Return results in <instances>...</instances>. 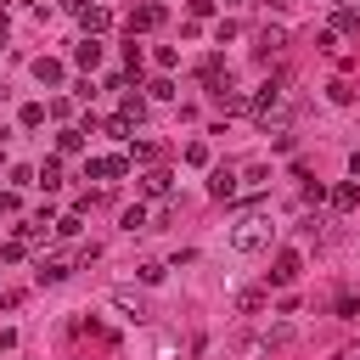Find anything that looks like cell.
<instances>
[{"mask_svg":"<svg viewBox=\"0 0 360 360\" xmlns=\"http://www.w3.org/2000/svg\"><path fill=\"white\" fill-rule=\"evenodd\" d=\"M158 22H163V6H158V0H146V6L129 11V34H146V28H158Z\"/></svg>","mask_w":360,"mask_h":360,"instance_id":"obj_4","label":"cell"},{"mask_svg":"<svg viewBox=\"0 0 360 360\" xmlns=\"http://www.w3.org/2000/svg\"><path fill=\"white\" fill-rule=\"evenodd\" d=\"M326 202H332L338 214H354V208H360V186H354V180H343V186H332V191H326Z\"/></svg>","mask_w":360,"mask_h":360,"instance_id":"obj_5","label":"cell"},{"mask_svg":"<svg viewBox=\"0 0 360 360\" xmlns=\"http://www.w3.org/2000/svg\"><path fill=\"white\" fill-rule=\"evenodd\" d=\"M146 96H158V101H169V96H174V84H169V79H152V84H146Z\"/></svg>","mask_w":360,"mask_h":360,"instance_id":"obj_22","label":"cell"},{"mask_svg":"<svg viewBox=\"0 0 360 360\" xmlns=\"http://www.w3.org/2000/svg\"><path fill=\"white\" fill-rule=\"evenodd\" d=\"M56 236H79V214H62L56 219Z\"/></svg>","mask_w":360,"mask_h":360,"instance_id":"obj_23","label":"cell"},{"mask_svg":"<svg viewBox=\"0 0 360 360\" xmlns=\"http://www.w3.org/2000/svg\"><path fill=\"white\" fill-rule=\"evenodd\" d=\"M118 225H124V231H146V208H141V202H135V208H124V219H118Z\"/></svg>","mask_w":360,"mask_h":360,"instance_id":"obj_19","label":"cell"},{"mask_svg":"<svg viewBox=\"0 0 360 360\" xmlns=\"http://www.w3.org/2000/svg\"><path fill=\"white\" fill-rule=\"evenodd\" d=\"M326 6H349V0H326Z\"/></svg>","mask_w":360,"mask_h":360,"instance_id":"obj_26","label":"cell"},{"mask_svg":"<svg viewBox=\"0 0 360 360\" xmlns=\"http://www.w3.org/2000/svg\"><path fill=\"white\" fill-rule=\"evenodd\" d=\"M124 174H129V158H124V152L90 158V163H84V180H124Z\"/></svg>","mask_w":360,"mask_h":360,"instance_id":"obj_2","label":"cell"},{"mask_svg":"<svg viewBox=\"0 0 360 360\" xmlns=\"http://www.w3.org/2000/svg\"><path fill=\"white\" fill-rule=\"evenodd\" d=\"M208 197H219V202H225V197H236V174H231V169H214V180H208Z\"/></svg>","mask_w":360,"mask_h":360,"instance_id":"obj_11","label":"cell"},{"mask_svg":"<svg viewBox=\"0 0 360 360\" xmlns=\"http://www.w3.org/2000/svg\"><path fill=\"white\" fill-rule=\"evenodd\" d=\"M231 248H242V253H259V248H264V219H259V214H248V219L236 225Z\"/></svg>","mask_w":360,"mask_h":360,"instance_id":"obj_3","label":"cell"},{"mask_svg":"<svg viewBox=\"0 0 360 360\" xmlns=\"http://www.w3.org/2000/svg\"><path fill=\"white\" fill-rule=\"evenodd\" d=\"M259 6H276V11H287V6H292V0H259Z\"/></svg>","mask_w":360,"mask_h":360,"instance_id":"obj_25","label":"cell"},{"mask_svg":"<svg viewBox=\"0 0 360 360\" xmlns=\"http://www.w3.org/2000/svg\"><path fill=\"white\" fill-rule=\"evenodd\" d=\"M11 208H17V197H11V191H0V219H6Z\"/></svg>","mask_w":360,"mask_h":360,"instance_id":"obj_24","label":"cell"},{"mask_svg":"<svg viewBox=\"0 0 360 360\" xmlns=\"http://www.w3.org/2000/svg\"><path fill=\"white\" fill-rule=\"evenodd\" d=\"M186 11H191V22H202V17H214V0H186Z\"/></svg>","mask_w":360,"mask_h":360,"instance_id":"obj_21","label":"cell"},{"mask_svg":"<svg viewBox=\"0 0 360 360\" xmlns=\"http://www.w3.org/2000/svg\"><path fill=\"white\" fill-rule=\"evenodd\" d=\"M326 96H332L338 107H349V101H354V84H349V79H332V84H326Z\"/></svg>","mask_w":360,"mask_h":360,"instance_id":"obj_17","label":"cell"},{"mask_svg":"<svg viewBox=\"0 0 360 360\" xmlns=\"http://www.w3.org/2000/svg\"><path fill=\"white\" fill-rule=\"evenodd\" d=\"M79 22H84V34H96V39H101V34L112 28V11H107V6H90V11L79 17Z\"/></svg>","mask_w":360,"mask_h":360,"instance_id":"obj_9","label":"cell"},{"mask_svg":"<svg viewBox=\"0 0 360 360\" xmlns=\"http://www.w3.org/2000/svg\"><path fill=\"white\" fill-rule=\"evenodd\" d=\"M332 34H360V6H338V22Z\"/></svg>","mask_w":360,"mask_h":360,"instance_id":"obj_12","label":"cell"},{"mask_svg":"<svg viewBox=\"0 0 360 360\" xmlns=\"http://www.w3.org/2000/svg\"><path fill=\"white\" fill-rule=\"evenodd\" d=\"M118 112H124L129 124H141V118H146V96H135V90H124V107H118Z\"/></svg>","mask_w":360,"mask_h":360,"instance_id":"obj_14","label":"cell"},{"mask_svg":"<svg viewBox=\"0 0 360 360\" xmlns=\"http://www.w3.org/2000/svg\"><path fill=\"white\" fill-rule=\"evenodd\" d=\"M101 51H107V45H101L96 34H84V39L73 45V62H79V68H96V62H101Z\"/></svg>","mask_w":360,"mask_h":360,"instance_id":"obj_7","label":"cell"},{"mask_svg":"<svg viewBox=\"0 0 360 360\" xmlns=\"http://www.w3.org/2000/svg\"><path fill=\"white\" fill-rule=\"evenodd\" d=\"M34 174H39V186H45V191H51V186H62V158H45Z\"/></svg>","mask_w":360,"mask_h":360,"instance_id":"obj_16","label":"cell"},{"mask_svg":"<svg viewBox=\"0 0 360 360\" xmlns=\"http://www.w3.org/2000/svg\"><path fill=\"white\" fill-rule=\"evenodd\" d=\"M0 135H6V124H0Z\"/></svg>","mask_w":360,"mask_h":360,"instance_id":"obj_27","label":"cell"},{"mask_svg":"<svg viewBox=\"0 0 360 360\" xmlns=\"http://www.w3.org/2000/svg\"><path fill=\"white\" fill-rule=\"evenodd\" d=\"M101 129H107V135H112V141H124V135H129V129H135V124H129V118H124V112H118V118H107V124H101Z\"/></svg>","mask_w":360,"mask_h":360,"instance_id":"obj_20","label":"cell"},{"mask_svg":"<svg viewBox=\"0 0 360 360\" xmlns=\"http://www.w3.org/2000/svg\"><path fill=\"white\" fill-rule=\"evenodd\" d=\"M45 112H51L45 101H28V107H22V129H39V124H45Z\"/></svg>","mask_w":360,"mask_h":360,"instance_id":"obj_18","label":"cell"},{"mask_svg":"<svg viewBox=\"0 0 360 360\" xmlns=\"http://www.w3.org/2000/svg\"><path fill=\"white\" fill-rule=\"evenodd\" d=\"M56 152H62V158L84 152V129H62V135H56Z\"/></svg>","mask_w":360,"mask_h":360,"instance_id":"obj_15","label":"cell"},{"mask_svg":"<svg viewBox=\"0 0 360 360\" xmlns=\"http://www.w3.org/2000/svg\"><path fill=\"white\" fill-rule=\"evenodd\" d=\"M68 270H73L68 259H39V270H34V281H39V287H56V281H68Z\"/></svg>","mask_w":360,"mask_h":360,"instance_id":"obj_6","label":"cell"},{"mask_svg":"<svg viewBox=\"0 0 360 360\" xmlns=\"http://www.w3.org/2000/svg\"><path fill=\"white\" fill-rule=\"evenodd\" d=\"M281 45H287V28H259V45H253V51H259V56H276Z\"/></svg>","mask_w":360,"mask_h":360,"instance_id":"obj_10","label":"cell"},{"mask_svg":"<svg viewBox=\"0 0 360 360\" xmlns=\"http://www.w3.org/2000/svg\"><path fill=\"white\" fill-rule=\"evenodd\" d=\"M298 270H304V259H298L292 248H281V253L270 259V270H264V276H270V287H292V281H298Z\"/></svg>","mask_w":360,"mask_h":360,"instance_id":"obj_1","label":"cell"},{"mask_svg":"<svg viewBox=\"0 0 360 360\" xmlns=\"http://www.w3.org/2000/svg\"><path fill=\"white\" fill-rule=\"evenodd\" d=\"M169 186H174L169 169H146V174H141V191H146V197H169Z\"/></svg>","mask_w":360,"mask_h":360,"instance_id":"obj_8","label":"cell"},{"mask_svg":"<svg viewBox=\"0 0 360 360\" xmlns=\"http://www.w3.org/2000/svg\"><path fill=\"white\" fill-rule=\"evenodd\" d=\"M34 79H39V84H62V62L39 56V62H34Z\"/></svg>","mask_w":360,"mask_h":360,"instance_id":"obj_13","label":"cell"}]
</instances>
